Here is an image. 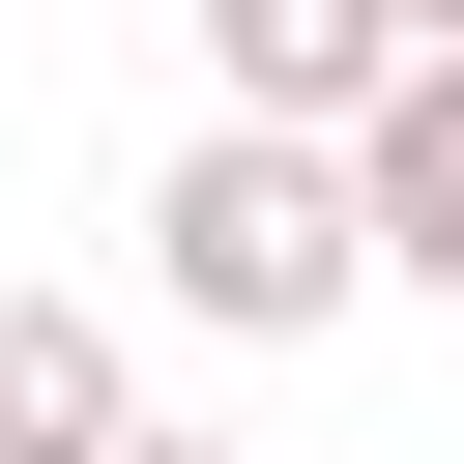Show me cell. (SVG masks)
<instances>
[{
  "instance_id": "cell-1",
  "label": "cell",
  "mask_w": 464,
  "mask_h": 464,
  "mask_svg": "<svg viewBox=\"0 0 464 464\" xmlns=\"http://www.w3.org/2000/svg\"><path fill=\"white\" fill-rule=\"evenodd\" d=\"M145 290H174L203 348H319V319H348V290H406V261H377V174H348V145L203 116V145L145 174Z\"/></svg>"
},
{
  "instance_id": "cell-2",
  "label": "cell",
  "mask_w": 464,
  "mask_h": 464,
  "mask_svg": "<svg viewBox=\"0 0 464 464\" xmlns=\"http://www.w3.org/2000/svg\"><path fill=\"white\" fill-rule=\"evenodd\" d=\"M406 58H435L406 0H203V87H232V116H290V145H377V116H406Z\"/></svg>"
},
{
  "instance_id": "cell-3",
  "label": "cell",
  "mask_w": 464,
  "mask_h": 464,
  "mask_svg": "<svg viewBox=\"0 0 464 464\" xmlns=\"http://www.w3.org/2000/svg\"><path fill=\"white\" fill-rule=\"evenodd\" d=\"M116 435H145L116 319H87V290H0V464H116Z\"/></svg>"
},
{
  "instance_id": "cell-4",
  "label": "cell",
  "mask_w": 464,
  "mask_h": 464,
  "mask_svg": "<svg viewBox=\"0 0 464 464\" xmlns=\"http://www.w3.org/2000/svg\"><path fill=\"white\" fill-rule=\"evenodd\" d=\"M348 174H377V261H406V290L464 319V58H406V116H377Z\"/></svg>"
},
{
  "instance_id": "cell-5",
  "label": "cell",
  "mask_w": 464,
  "mask_h": 464,
  "mask_svg": "<svg viewBox=\"0 0 464 464\" xmlns=\"http://www.w3.org/2000/svg\"><path fill=\"white\" fill-rule=\"evenodd\" d=\"M116 464H232V435H116Z\"/></svg>"
},
{
  "instance_id": "cell-6",
  "label": "cell",
  "mask_w": 464,
  "mask_h": 464,
  "mask_svg": "<svg viewBox=\"0 0 464 464\" xmlns=\"http://www.w3.org/2000/svg\"><path fill=\"white\" fill-rule=\"evenodd\" d=\"M406 29H435V58H464V0H406Z\"/></svg>"
}]
</instances>
